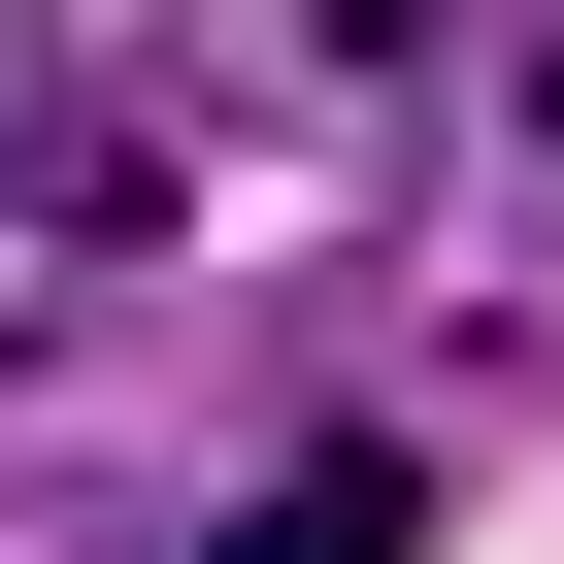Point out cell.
Instances as JSON below:
<instances>
[{"instance_id":"6da1fadb","label":"cell","mask_w":564,"mask_h":564,"mask_svg":"<svg viewBox=\"0 0 564 564\" xmlns=\"http://www.w3.org/2000/svg\"><path fill=\"white\" fill-rule=\"evenodd\" d=\"M199 564H432V465H399V432H333V465H300V498H232V531H199Z\"/></svg>"}]
</instances>
